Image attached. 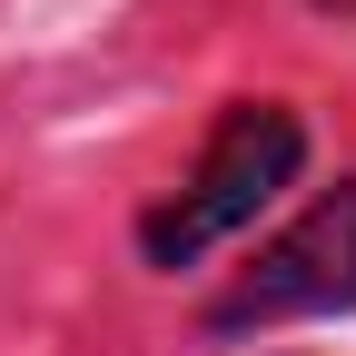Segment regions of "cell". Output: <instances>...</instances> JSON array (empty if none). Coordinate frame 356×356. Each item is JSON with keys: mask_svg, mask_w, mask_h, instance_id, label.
<instances>
[{"mask_svg": "<svg viewBox=\"0 0 356 356\" xmlns=\"http://www.w3.org/2000/svg\"><path fill=\"white\" fill-rule=\"evenodd\" d=\"M297 159H307L297 109H277V99H238L228 119L208 129L198 168L139 218V257H149V267H198L218 238H238L248 218L297 178Z\"/></svg>", "mask_w": 356, "mask_h": 356, "instance_id": "1", "label": "cell"}, {"mask_svg": "<svg viewBox=\"0 0 356 356\" xmlns=\"http://www.w3.org/2000/svg\"><path fill=\"white\" fill-rule=\"evenodd\" d=\"M317 10H337V20H356V0H317Z\"/></svg>", "mask_w": 356, "mask_h": 356, "instance_id": "3", "label": "cell"}, {"mask_svg": "<svg viewBox=\"0 0 356 356\" xmlns=\"http://www.w3.org/2000/svg\"><path fill=\"white\" fill-rule=\"evenodd\" d=\"M337 307H356V178L257 248V267L208 307V327L248 337V327H287V317H337Z\"/></svg>", "mask_w": 356, "mask_h": 356, "instance_id": "2", "label": "cell"}]
</instances>
